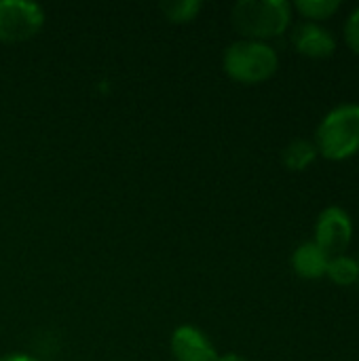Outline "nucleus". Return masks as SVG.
<instances>
[{"label":"nucleus","instance_id":"nucleus-15","mask_svg":"<svg viewBox=\"0 0 359 361\" xmlns=\"http://www.w3.org/2000/svg\"><path fill=\"white\" fill-rule=\"evenodd\" d=\"M218 361H248L245 357L237 355V353H226V355H218Z\"/></svg>","mask_w":359,"mask_h":361},{"label":"nucleus","instance_id":"nucleus-5","mask_svg":"<svg viewBox=\"0 0 359 361\" xmlns=\"http://www.w3.org/2000/svg\"><path fill=\"white\" fill-rule=\"evenodd\" d=\"M353 239V220L347 209L339 205L326 207L315 222V243L330 256H341Z\"/></svg>","mask_w":359,"mask_h":361},{"label":"nucleus","instance_id":"nucleus-7","mask_svg":"<svg viewBox=\"0 0 359 361\" xmlns=\"http://www.w3.org/2000/svg\"><path fill=\"white\" fill-rule=\"evenodd\" d=\"M292 42L305 57L324 59L336 51V38L332 32L315 21H303L292 30Z\"/></svg>","mask_w":359,"mask_h":361},{"label":"nucleus","instance_id":"nucleus-6","mask_svg":"<svg viewBox=\"0 0 359 361\" xmlns=\"http://www.w3.org/2000/svg\"><path fill=\"white\" fill-rule=\"evenodd\" d=\"M171 353L176 361H218V351L195 326H180L171 334Z\"/></svg>","mask_w":359,"mask_h":361},{"label":"nucleus","instance_id":"nucleus-2","mask_svg":"<svg viewBox=\"0 0 359 361\" xmlns=\"http://www.w3.org/2000/svg\"><path fill=\"white\" fill-rule=\"evenodd\" d=\"M315 148L328 161H345L359 152V104L332 108L315 131Z\"/></svg>","mask_w":359,"mask_h":361},{"label":"nucleus","instance_id":"nucleus-12","mask_svg":"<svg viewBox=\"0 0 359 361\" xmlns=\"http://www.w3.org/2000/svg\"><path fill=\"white\" fill-rule=\"evenodd\" d=\"M203 8L201 0H167L161 4L163 15L174 23H188L193 21Z\"/></svg>","mask_w":359,"mask_h":361},{"label":"nucleus","instance_id":"nucleus-8","mask_svg":"<svg viewBox=\"0 0 359 361\" xmlns=\"http://www.w3.org/2000/svg\"><path fill=\"white\" fill-rule=\"evenodd\" d=\"M330 256L315 243L307 241L298 245L292 254V269L303 279H322L328 273Z\"/></svg>","mask_w":359,"mask_h":361},{"label":"nucleus","instance_id":"nucleus-1","mask_svg":"<svg viewBox=\"0 0 359 361\" xmlns=\"http://www.w3.org/2000/svg\"><path fill=\"white\" fill-rule=\"evenodd\" d=\"M292 13L288 0H239L231 11V21L245 40L267 42L290 27Z\"/></svg>","mask_w":359,"mask_h":361},{"label":"nucleus","instance_id":"nucleus-11","mask_svg":"<svg viewBox=\"0 0 359 361\" xmlns=\"http://www.w3.org/2000/svg\"><path fill=\"white\" fill-rule=\"evenodd\" d=\"M341 6H343L341 0H298L292 4V8H296L303 17H307V21H315V23L332 17Z\"/></svg>","mask_w":359,"mask_h":361},{"label":"nucleus","instance_id":"nucleus-10","mask_svg":"<svg viewBox=\"0 0 359 361\" xmlns=\"http://www.w3.org/2000/svg\"><path fill=\"white\" fill-rule=\"evenodd\" d=\"M326 277H330L336 286H353L359 281V262L347 254L334 256L330 258Z\"/></svg>","mask_w":359,"mask_h":361},{"label":"nucleus","instance_id":"nucleus-14","mask_svg":"<svg viewBox=\"0 0 359 361\" xmlns=\"http://www.w3.org/2000/svg\"><path fill=\"white\" fill-rule=\"evenodd\" d=\"M0 361H38L36 357L28 355V353H8L4 357H0Z\"/></svg>","mask_w":359,"mask_h":361},{"label":"nucleus","instance_id":"nucleus-3","mask_svg":"<svg viewBox=\"0 0 359 361\" xmlns=\"http://www.w3.org/2000/svg\"><path fill=\"white\" fill-rule=\"evenodd\" d=\"M222 68L229 78L241 85H258L269 80L279 68L277 51L262 40H235L226 47Z\"/></svg>","mask_w":359,"mask_h":361},{"label":"nucleus","instance_id":"nucleus-9","mask_svg":"<svg viewBox=\"0 0 359 361\" xmlns=\"http://www.w3.org/2000/svg\"><path fill=\"white\" fill-rule=\"evenodd\" d=\"M315 159H317V148L311 140L305 137L292 140L281 152V161L290 171H305L315 163Z\"/></svg>","mask_w":359,"mask_h":361},{"label":"nucleus","instance_id":"nucleus-4","mask_svg":"<svg viewBox=\"0 0 359 361\" xmlns=\"http://www.w3.org/2000/svg\"><path fill=\"white\" fill-rule=\"evenodd\" d=\"M44 25V11L30 0H0V42H23Z\"/></svg>","mask_w":359,"mask_h":361},{"label":"nucleus","instance_id":"nucleus-13","mask_svg":"<svg viewBox=\"0 0 359 361\" xmlns=\"http://www.w3.org/2000/svg\"><path fill=\"white\" fill-rule=\"evenodd\" d=\"M343 34H345V42L349 44V49L359 55V6H355L347 21H345V27H343Z\"/></svg>","mask_w":359,"mask_h":361}]
</instances>
